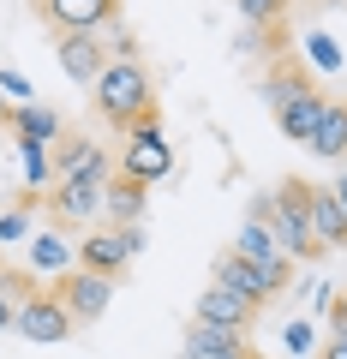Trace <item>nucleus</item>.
<instances>
[{"instance_id":"nucleus-1","label":"nucleus","mask_w":347,"mask_h":359,"mask_svg":"<svg viewBox=\"0 0 347 359\" xmlns=\"http://www.w3.org/2000/svg\"><path fill=\"white\" fill-rule=\"evenodd\" d=\"M252 222L270 228V240L282 245L287 264H311V257L323 252V245L311 240V186H306L299 174H287L270 198H257V204H252Z\"/></svg>"},{"instance_id":"nucleus-2","label":"nucleus","mask_w":347,"mask_h":359,"mask_svg":"<svg viewBox=\"0 0 347 359\" xmlns=\"http://www.w3.org/2000/svg\"><path fill=\"white\" fill-rule=\"evenodd\" d=\"M90 96H96V114H102L108 126H120V132H126V126H138V120L156 108L150 66H144V60H108L102 72H96Z\"/></svg>"},{"instance_id":"nucleus-3","label":"nucleus","mask_w":347,"mask_h":359,"mask_svg":"<svg viewBox=\"0 0 347 359\" xmlns=\"http://www.w3.org/2000/svg\"><path fill=\"white\" fill-rule=\"evenodd\" d=\"M102 174H84V180H54L48 186V216L60 228H96L102 222Z\"/></svg>"},{"instance_id":"nucleus-4","label":"nucleus","mask_w":347,"mask_h":359,"mask_svg":"<svg viewBox=\"0 0 347 359\" xmlns=\"http://www.w3.org/2000/svg\"><path fill=\"white\" fill-rule=\"evenodd\" d=\"M13 330L25 335V341L54 347V341H66V335H72L78 323H72V311L60 306V294H54V287H48V294L36 287V294H25V299H18V323H13Z\"/></svg>"},{"instance_id":"nucleus-5","label":"nucleus","mask_w":347,"mask_h":359,"mask_svg":"<svg viewBox=\"0 0 347 359\" xmlns=\"http://www.w3.org/2000/svg\"><path fill=\"white\" fill-rule=\"evenodd\" d=\"M54 294H60V306L72 311V323H96L108 311V299H114V276L66 269V276H54Z\"/></svg>"},{"instance_id":"nucleus-6","label":"nucleus","mask_w":347,"mask_h":359,"mask_svg":"<svg viewBox=\"0 0 347 359\" xmlns=\"http://www.w3.org/2000/svg\"><path fill=\"white\" fill-rule=\"evenodd\" d=\"M36 13L54 30H90V36H102L120 18V0H36Z\"/></svg>"},{"instance_id":"nucleus-7","label":"nucleus","mask_w":347,"mask_h":359,"mask_svg":"<svg viewBox=\"0 0 347 359\" xmlns=\"http://www.w3.org/2000/svg\"><path fill=\"white\" fill-rule=\"evenodd\" d=\"M210 282H222V287H233V294H245V299H252L257 311H264V306H270L275 294H282V282H270V276H264V269H257L252 257H240L233 245H228V252L216 257V269H210Z\"/></svg>"},{"instance_id":"nucleus-8","label":"nucleus","mask_w":347,"mask_h":359,"mask_svg":"<svg viewBox=\"0 0 347 359\" xmlns=\"http://www.w3.org/2000/svg\"><path fill=\"white\" fill-rule=\"evenodd\" d=\"M54 60H60V72L72 78V84H96V72L108 66V48H102V36H90V30H60Z\"/></svg>"},{"instance_id":"nucleus-9","label":"nucleus","mask_w":347,"mask_h":359,"mask_svg":"<svg viewBox=\"0 0 347 359\" xmlns=\"http://www.w3.org/2000/svg\"><path fill=\"white\" fill-rule=\"evenodd\" d=\"M132 264V245L120 228H90L78 240V269H90V276H120Z\"/></svg>"},{"instance_id":"nucleus-10","label":"nucleus","mask_w":347,"mask_h":359,"mask_svg":"<svg viewBox=\"0 0 347 359\" xmlns=\"http://www.w3.org/2000/svg\"><path fill=\"white\" fill-rule=\"evenodd\" d=\"M120 174H126V180H144V186L168 180V174H174V150H168V138H126Z\"/></svg>"},{"instance_id":"nucleus-11","label":"nucleus","mask_w":347,"mask_h":359,"mask_svg":"<svg viewBox=\"0 0 347 359\" xmlns=\"http://www.w3.org/2000/svg\"><path fill=\"white\" fill-rule=\"evenodd\" d=\"M198 318H204V323H228V330H240V335H245V330L257 323V306H252L245 294H233V287L210 282L204 294H198Z\"/></svg>"},{"instance_id":"nucleus-12","label":"nucleus","mask_w":347,"mask_h":359,"mask_svg":"<svg viewBox=\"0 0 347 359\" xmlns=\"http://www.w3.org/2000/svg\"><path fill=\"white\" fill-rule=\"evenodd\" d=\"M233 252H240V257H252V264L264 269L270 282H282V287H287V269H294V264L282 257V245L270 240V228H264V222H245V228H240V240H233Z\"/></svg>"},{"instance_id":"nucleus-13","label":"nucleus","mask_w":347,"mask_h":359,"mask_svg":"<svg viewBox=\"0 0 347 359\" xmlns=\"http://www.w3.org/2000/svg\"><path fill=\"white\" fill-rule=\"evenodd\" d=\"M311 240L323 252H341L347 245V210H341V198L329 186H311Z\"/></svg>"},{"instance_id":"nucleus-14","label":"nucleus","mask_w":347,"mask_h":359,"mask_svg":"<svg viewBox=\"0 0 347 359\" xmlns=\"http://www.w3.org/2000/svg\"><path fill=\"white\" fill-rule=\"evenodd\" d=\"M323 102H329V96H323L318 84L299 90L294 102H282V108H275V126H282V138H287V144H306L311 132H318V120H323Z\"/></svg>"},{"instance_id":"nucleus-15","label":"nucleus","mask_w":347,"mask_h":359,"mask_svg":"<svg viewBox=\"0 0 347 359\" xmlns=\"http://www.w3.org/2000/svg\"><path fill=\"white\" fill-rule=\"evenodd\" d=\"M48 162H54V180H84V174L108 180V156L96 150V138H60Z\"/></svg>"},{"instance_id":"nucleus-16","label":"nucleus","mask_w":347,"mask_h":359,"mask_svg":"<svg viewBox=\"0 0 347 359\" xmlns=\"http://www.w3.org/2000/svg\"><path fill=\"white\" fill-rule=\"evenodd\" d=\"M144 198H150V186L144 180H126V174H108V186H102V216L114 222H144Z\"/></svg>"},{"instance_id":"nucleus-17","label":"nucleus","mask_w":347,"mask_h":359,"mask_svg":"<svg viewBox=\"0 0 347 359\" xmlns=\"http://www.w3.org/2000/svg\"><path fill=\"white\" fill-rule=\"evenodd\" d=\"M306 150L318 162H347V102H323V120L306 138Z\"/></svg>"},{"instance_id":"nucleus-18","label":"nucleus","mask_w":347,"mask_h":359,"mask_svg":"<svg viewBox=\"0 0 347 359\" xmlns=\"http://www.w3.org/2000/svg\"><path fill=\"white\" fill-rule=\"evenodd\" d=\"M30 264L42 276H66V269H78V245L60 228H42V233H30Z\"/></svg>"},{"instance_id":"nucleus-19","label":"nucleus","mask_w":347,"mask_h":359,"mask_svg":"<svg viewBox=\"0 0 347 359\" xmlns=\"http://www.w3.org/2000/svg\"><path fill=\"white\" fill-rule=\"evenodd\" d=\"M13 132H18V138H30V144H48V150H54V144H60V114H54V108H42V102H18L13 108Z\"/></svg>"},{"instance_id":"nucleus-20","label":"nucleus","mask_w":347,"mask_h":359,"mask_svg":"<svg viewBox=\"0 0 347 359\" xmlns=\"http://www.w3.org/2000/svg\"><path fill=\"white\" fill-rule=\"evenodd\" d=\"M299 90H311V72H306L299 60H275V66H270V78H264V102L282 108V102H294Z\"/></svg>"},{"instance_id":"nucleus-21","label":"nucleus","mask_w":347,"mask_h":359,"mask_svg":"<svg viewBox=\"0 0 347 359\" xmlns=\"http://www.w3.org/2000/svg\"><path fill=\"white\" fill-rule=\"evenodd\" d=\"M245 335L240 330H228V323H204L198 318L192 323V335H186V359H216V353H228V347H240Z\"/></svg>"},{"instance_id":"nucleus-22","label":"nucleus","mask_w":347,"mask_h":359,"mask_svg":"<svg viewBox=\"0 0 347 359\" xmlns=\"http://www.w3.org/2000/svg\"><path fill=\"white\" fill-rule=\"evenodd\" d=\"M18 168H25V192H30V198H48V180H54L48 144H30V138H18Z\"/></svg>"},{"instance_id":"nucleus-23","label":"nucleus","mask_w":347,"mask_h":359,"mask_svg":"<svg viewBox=\"0 0 347 359\" xmlns=\"http://www.w3.org/2000/svg\"><path fill=\"white\" fill-rule=\"evenodd\" d=\"M42 198H30V192H18V204H6L0 210V245H13V240H30V210H36Z\"/></svg>"},{"instance_id":"nucleus-24","label":"nucleus","mask_w":347,"mask_h":359,"mask_svg":"<svg viewBox=\"0 0 347 359\" xmlns=\"http://www.w3.org/2000/svg\"><path fill=\"white\" fill-rule=\"evenodd\" d=\"M233 6H240V18L257 25V30H275L287 18V0H233Z\"/></svg>"},{"instance_id":"nucleus-25","label":"nucleus","mask_w":347,"mask_h":359,"mask_svg":"<svg viewBox=\"0 0 347 359\" xmlns=\"http://www.w3.org/2000/svg\"><path fill=\"white\" fill-rule=\"evenodd\" d=\"M306 48H311V66H323V72H335V66H341V48H335L329 36H311Z\"/></svg>"},{"instance_id":"nucleus-26","label":"nucleus","mask_w":347,"mask_h":359,"mask_svg":"<svg viewBox=\"0 0 347 359\" xmlns=\"http://www.w3.org/2000/svg\"><path fill=\"white\" fill-rule=\"evenodd\" d=\"M0 90H6L13 102H30V78L18 72V66H0Z\"/></svg>"},{"instance_id":"nucleus-27","label":"nucleus","mask_w":347,"mask_h":359,"mask_svg":"<svg viewBox=\"0 0 347 359\" xmlns=\"http://www.w3.org/2000/svg\"><path fill=\"white\" fill-rule=\"evenodd\" d=\"M287 353H311V323H287Z\"/></svg>"},{"instance_id":"nucleus-28","label":"nucleus","mask_w":347,"mask_h":359,"mask_svg":"<svg viewBox=\"0 0 347 359\" xmlns=\"http://www.w3.org/2000/svg\"><path fill=\"white\" fill-rule=\"evenodd\" d=\"M18 323V294H6V287H0V335L13 330Z\"/></svg>"},{"instance_id":"nucleus-29","label":"nucleus","mask_w":347,"mask_h":359,"mask_svg":"<svg viewBox=\"0 0 347 359\" xmlns=\"http://www.w3.org/2000/svg\"><path fill=\"white\" fill-rule=\"evenodd\" d=\"M216 359H264V353H252V341H240V347H228V353H216Z\"/></svg>"},{"instance_id":"nucleus-30","label":"nucleus","mask_w":347,"mask_h":359,"mask_svg":"<svg viewBox=\"0 0 347 359\" xmlns=\"http://www.w3.org/2000/svg\"><path fill=\"white\" fill-rule=\"evenodd\" d=\"M329 192L341 198V210H347V168H341V174H335V186H329Z\"/></svg>"},{"instance_id":"nucleus-31","label":"nucleus","mask_w":347,"mask_h":359,"mask_svg":"<svg viewBox=\"0 0 347 359\" xmlns=\"http://www.w3.org/2000/svg\"><path fill=\"white\" fill-rule=\"evenodd\" d=\"M323 359H347V341H335V335H329V347H323Z\"/></svg>"},{"instance_id":"nucleus-32","label":"nucleus","mask_w":347,"mask_h":359,"mask_svg":"<svg viewBox=\"0 0 347 359\" xmlns=\"http://www.w3.org/2000/svg\"><path fill=\"white\" fill-rule=\"evenodd\" d=\"M335 299H341V306H347V294H335Z\"/></svg>"}]
</instances>
